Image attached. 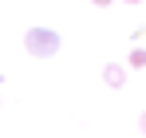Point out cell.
<instances>
[{"instance_id":"277c9868","label":"cell","mask_w":146,"mask_h":138,"mask_svg":"<svg viewBox=\"0 0 146 138\" xmlns=\"http://www.w3.org/2000/svg\"><path fill=\"white\" fill-rule=\"evenodd\" d=\"M138 130H142V138H146V111H142V118H138Z\"/></svg>"},{"instance_id":"8992f818","label":"cell","mask_w":146,"mask_h":138,"mask_svg":"<svg viewBox=\"0 0 146 138\" xmlns=\"http://www.w3.org/2000/svg\"><path fill=\"white\" fill-rule=\"evenodd\" d=\"M122 4H138V0H122Z\"/></svg>"},{"instance_id":"6da1fadb","label":"cell","mask_w":146,"mask_h":138,"mask_svg":"<svg viewBox=\"0 0 146 138\" xmlns=\"http://www.w3.org/2000/svg\"><path fill=\"white\" fill-rule=\"evenodd\" d=\"M59 47H63V40L55 28H28L24 32V51L32 59H51V55H59Z\"/></svg>"},{"instance_id":"7a4b0ae2","label":"cell","mask_w":146,"mask_h":138,"mask_svg":"<svg viewBox=\"0 0 146 138\" xmlns=\"http://www.w3.org/2000/svg\"><path fill=\"white\" fill-rule=\"evenodd\" d=\"M103 83H107L111 91H122V87H126V67H122V63H107V67H103Z\"/></svg>"},{"instance_id":"3957f363","label":"cell","mask_w":146,"mask_h":138,"mask_svg":"<svg viewBox=\"0 0 146 138\" xmlns=\"http://www.w3.org/2000/svg\"><path fill=\"white\" fill-rule=\"evenodd\" d=\"M126 67H130V71H142V67H146V47H142V44H138L134 51H130V59H126Z\"/></svg>"},{"instance_id":"5b68a950","label":"cell","mask_w":146,"mask_h":138,"mask_svg":"<svg viewBox=\"0 0 146 138\" xmlns=\"http://www.w3.org/2000/svg\"><path fill=\"white\" fill-rule=\"evenodd\" d=\"M91 4H95V8H107V4H115V0H91Z\"/></svg>"}]
</instances>
